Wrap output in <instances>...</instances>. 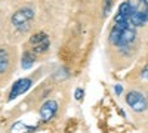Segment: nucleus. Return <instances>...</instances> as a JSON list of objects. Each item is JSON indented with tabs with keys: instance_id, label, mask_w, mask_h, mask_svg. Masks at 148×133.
<instances>
[{
	"instance_id": "f257e3e1",
	"label": "nucleus",
	"mask_w": 148,
	"mask_h": 133,
	"mask_svg": "<svg viewBox=\"0 0 148 133\" xmlns=\"http://www.w3.org/2000/svg\"><path fill=\"white\" fill-rule=\"evenodd\" d=\"M135 37H136V31H135V27L129 22H114V27L110 31V43L119 49H127L135 42Z\"/></svg>"
},
{
	"instance_id": "f03ea898",
	"label": "nucleus",
	"mask_w": 148,
	"mask_h": 133,
	"mask_svg": "<svg viewBox=\"0 0 148 133\" xmlns=\"http://www.w3.org/2000/svg\"><path fill=\"white\" fill-rule=\"evenodd\" d=\"M130 8L129 22L133 27H142L148 21V0H126Z\"/></svg>"
},
{
	"instance_id": "7ed1b4c3",
	"label": "nucleus",
	"mask_w": 148,
	"mask_h": 133,
	"mask_svg": "<svg viewBox=\"0 0 148 133\" xmlns=\"http://www.w3.org/2000/svg\"><path fill=\"white\" fill-rule=\"evenodd\" d=\"M33 18H34V10L31 8H22L12 15L10 22L19 30H28Z\"/></svg>"
},
{
	"instance_id": "20e7f679",
	"label": "nucleus",
	"mask_w": 148,
	"mask_h": 133,
	"mask_svg": "<svg viewBox=\"0 0 148 133\" xmlns=\"http://www.w3.org/2000/svg\"><path fill=\"white\" fill-rule=\"evenodd\" d=\"M126 104L132 108L135 113H142V111H145L147 108H148L147 98H145L142 93L136 92V90L127 92V95H126Z\"/></svg>"
},
{
	"instance_id": "39448f33",
	"label": "nucleus",
	"mask_w": 148,
	"mask_h": 133,
	"mask_svg": "<svg viewBox=\"0 0 148 133\" xmlns=\"http://www.w3.org/2000/svg\"><path fill=\"white\" fill-rule=\"evenodd\" d=\"M33 84V80L31 78H19L16 80L14 84H12V89H10V93H9V101H14L16 99L18 96L24 95Z\"/></svg>"
},
{
	"instance_id": "423d86ee",
	"label": "nucleus",
	"mask_w": 148,
	"mask_h": 133,
	"mask_svg": "<svg viewBox=\"0 0 148 133\" xmlns=\"http://www.w3.org/2000/svg\"><path fill=\"white\" fill-rule=\"evenodd\" d=\"M56 111H58V102L49 99L40 108V117H42L43 121H49V120H52L55 117Z\"/></svg>"
},
{
	"instance_id": "0eeeda50",
	"label": "nucleus",
	"mask_w": 148,
	"mask_h": 133,
	"mask_svg": "<svg viewBox=\"0 0 148 133\" xmlns=\"http://www.w3.org/2000/svg\"><path fill=\"white\" fill-rule=\"evenodd\" d=\"M34 62H36V55H34V52L31 53V52H25L22 55V61H21V67L24 68V70H30L33 65H34Z\"/></svg>"
},
{
	"instance_id": "6e6552de",
	"label": "nucleus",
	"mask_w": 148,
	"mask_h": 133,
	"mask_svg": "<svg viewBox=\"0 0 148 133\" xmlns=\"http://www.w3.org/2000/svg\"><path fill=\"white\" fill-rule=\"evenodd\" d=\"M49 44H51V42H49V37H46L42 42L33 44V52L34 53H43V52H46L49 49Z\"/></svg>"
},
{
	"instance_id": "1a4fd4ad",
	"label": "nucleus",
	"mask_w": 148,
	"mask_h": 133,
	"mask_svg": "<svg viewBox=\"0 0 148 133\" xmlns=\"http://www.w3.org/2000/svg\"><path fill=\"white\" fill-rule=\"evenodd\" d=\"M9 67V55L5 49H0V74L6 72Z\"/></svg>"
},
{
	"instance_id": "9d476101",
	"label": "nucleus",
	"mask_w": 148,
	"mask_h": 133,
	"mask_svg": "<svg viewBox=\"0 0 148 133\" xmlns=\"http://www.w3.org/2000/svg\"><path fill=\"white\" fill-rule=\"evenodd\" d=\"M47 37V34H45V33H37V34H33L31 35V39H30V43L31 44H36V43H39V42H42L43 39H46Z\"/></svg>"
},
{
	"instance_id": "9b49d317",
	"label": "nucleus",
	"mask_w": 148,
	"mask_h": 133,
	"mask_svg": "<svg viewBox=\"0 0 148 133\" xmlns=\"http://www.w3.org/2000/svg\"><path fill=\"white\" fill-rule=\"evenodd\" d=\"M111 8H113V0H104V6H102V15L104 16L110 15Z\"/></svg>"
},
{
	"instance_id": "f8f14e48",
	"label": "nucleus",
	"mask_w": 148,
	"mask_h": 133,
	"mask_svg": "<svg viewBox=\"0 0 148 133\" xmlns=\"http://www.w3.org/2000/svg\"><path fill=\"white\" fill-rule=\"evenodd\" d=\"M18 129H22V130H34L36 127L34 126H27V124H22V123H16L12 126V130H18Z\"/></svg>"
},
{
	"instance_id": "ddd939ff",
	"label": "nucleus",
	"mask_w": 148,
	"mask_h": 133,
	"mask_svg": "<svg viewBox=\"0 0 148 133\" xmlns=\"http://www.w3.org/2000/svg\"><path fill=\"white\" fill-rule=\"evenodd\" d=\"M83 96H84V90L83 89H76V92H74V98H76L77 101H82L83 99Z\"/></svg>"
},
{
	"instance_id": "4468645a",
	"label": "nucleus",
	"mask_w": 148,
	"mask_h": 133,
	"mask_svg": "<svg viewBox=\"0 0 148 133\" xmlns=\"http://www.w3.org/2000/svg\"><path fill=\"white\" fill-rule=\"evenodd\" d=\"M141 78L148 80V65H145V67H144V70L141 71Z\"/></svg>"
},
{
	"instance_id": "2eb2a0df",
	"label": "nucleus",
	"mask_w": 148,
	"mask_h": 133,
	"mask_svg": "<svg viewBox=\"0 0 148 133\" xmlns=\"http://www.w3.org/2000/svg\"><path fill=\"white\" fill-rule=\"evenodd\" d=\"M121 92H123V86H121V84H116V86H114V93L117 96H120Z\"/></svg>"
}]
</instances>
